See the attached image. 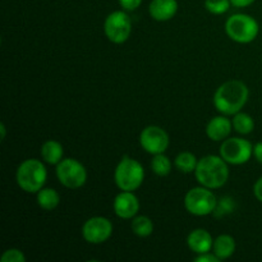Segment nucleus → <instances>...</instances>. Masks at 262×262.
<instances>
[{"label": "nucleus", "instance_id": "obj_3", "mask_svg": "<svg viewBox=\"0 0 262 262\" xmlns=\"http://www.w3.org/2000/svg\"><path fill=\"white\" fill-rule=\"evenodd\" d=\"M48 170L45 164L38 159H26L18 165L15 182L26 193H37L45 187Z\"/></svg>", "mask_w": 262, "mask_h": 262}, {"label": "nucleus", "instance_id": "obj_4", "mask_svg": "<svg viewBox=\"0 0 262 262\" xmlns=\"http://www.w3.org/2000/svg\"><path fill=\"white\" fill-rule=\"evenodd\" d=\"M145 181L142 164L136 159L125 155L120 159L114 170V182L120 191L135 192Z\"/></svg>", "mask_w": 262, "mask_h": 262}, {"label": "nucleus", "instance_id": "obj_27", "mask_svg": "<svg viewBox=\"0 0 262 262\" xmlns=\"http://www.w3.org/2000/svg\"><path fill=\"white\" fill-rule=\"evenodd\" d=\"M253 194H255L256 200L262 204V177H260L256 181V183L253 184Z\"/></svg>", "mask_w": 262, "mask_h": 262}, {"label": "nucleus", "instance_id": "obj_16", "mask_svg": "<svg viewBox=\"0 0 262 262\" xmlns=\"http://www.w3.org/2000/svg\"><path fill=\"white\" fill-rule=\"evenodd\" d=\"M41 158L49 165H58L64 156V148L59 141L48 140L41 145Z\"/></svg>", "mask_w": 262, "mask_h": 262}, {"label": "nucleus", "instance_id": "obj_21", "mask_svg": "<svg viewBox=\"0 0 262 262\" xmlns=\"http://www.w3.org/2000/svg\"><path fill=\"white\" fill-rule=\"evenodd\" d=\"M233 129L239 135H250L255 129V120L247 113L239 112L233 115Z\"/></svg>", "mask_w": 262, "mask_h": 262}, {"label": "nucleus", "instance_id": "obj_29", "mask_svg": "<svg viewBox=\"0 0 262 262\" xmlns=\"http://www.w3.org/2000/svg\"><path fill=\"white\" fill-rule=\"evenodd\" d=\"M253 156L258 163L262 164V142H257L253 145Z\"/></svg>", "mask_w": 262, "mask_h": 262}, {"label": "nucleus", "instance_id": "obj_14", "mask_svg": "<svg viewBox=\"0 0 262 262\" xmlns=\"http://www.w3.org/2000/svg\"><path fill=\"white\" fill-rule=\"evenodd\" d=\"M187 246L196 255L211 252L212 246H214V238L206 229L197 228V229L192 230L187 237Z\"/></svg>", "mask_w": 262, "mask_h": 262}, {"label": "nucleus", "instance_id": "obj_1", "mask_svg": "<svg viewBox=\"0 0 262 262\" xmlns=\"http://www.w3.org/2000/svg\"><path fill=\"white\" fill-rule=\"evenodd\" d=\"M250 99V90L243 81L230 79L216 89L214 94V106L220 114L230 117L242 112Z\"/></svg>", "mask_w": 262, "mask_h": 262}, {"label": "nucleus", "instance_id": "obj_6", "mask_svg": "<svg viewBox=\"0 0 262 262\" xmlns=\"http://www.w3.org/2000/svg\"><path fill=\"white\" fill-rule=\"evenodd\" d=\"M184 207L193 216H207L217 207V199L212 189L204 186L191 188L184 196Z\"/></svg>", "mask_w": 262, "mask_h": 262}, {"label": "nucleus", "instance_id": "obj_18", "mask_svg": "<svg viewBox=\"0 0 262 262\" xmlns=\"http://www.w3.org/2000/svg\"><path fill=\"white\" fill-rule=\"evenodd\" d=\"M36 201H37V205L45 211H53L60 204V194L56 189L54 188H45L43 187L42 189L36 193Z\"/></svg>", "mask_w": 262, "mask_h": 262}, {"label": "nucleus", "instance_id": "obj_25", "mask_svg": "<svg viewBox=\"0 0 262 262\" xmlns=\"http://www.w3.org/2000/svg\"><path fill=\"white\" fill-rule=\"evenodd\" d=\"M143 0H119V5L127 12H133L141 7Z\"/></svg>", "mask_w": 262, "mask_h": 262}, {"label": "nucleus", "instance_id": "obj_7", "mask_svg": "<svg viewBox=\"0 0 262 262\" xmlns=\"http://www.w3.org/2000/svg\"><path fill=\"white\" fill-rule=\"evenodd\" d=\"M56 178L59 183L69 189H78L83 187L87 182V170L83 164L77 159H63L56 165Z\"/></svg>", "mask_w": 262, "mask_h": 262}, {"label": "nucleus", "instance_id": "obj_30", "mask_svg": "<svg viewBox=\"0 0 262 262\" xmlns=\"http://www.w3.org/2000/svg\"><path fill=\"white\" fill-rule=\"evenodd\" d=\"M7 137V127L4 123H0V141H4Z\"/></svg>", "mask_w": 262, "mask_h": 262}, {"label": "nucleus", "instance_id": "obj_19", "mask_svg": "<svg viewBox=\"0 0 262 262\" xmlns=\"http://www.w3.org/2000/svg\"><path fill=\"white\" fill-rule=\"evenodd\" d=\"M130 229L137 237L147 238L154 233V222L146 215H137L130 222Z\"/></svg>", "mask_w": 262, "mask_h": 262}, {"label": "nucleus", "instance_id": "obj_23", "mask_svg": "<svg viewBox=\"0 0 262 262\" xmlns=\"http://www.w3.org/2000/svg\"><path fill=\"white\" fill-rule=\"evenodd\" d=\"M230 5V0H205V8L211 14H224L229 10Z\"/></svg>", "mask_w": 262, "mask_h": 262}, {"label": "nucleus", "instance_id": "obj_8", "mask_svg": "<svg viewBox=\"0 0 262 262\" xmlns=\"http://www.w3.org/2000/svg\"><path fill=\"white\" fill-rule=\"evenodd\" d=\"M104 33L113 43H124L132 33V20L127 10H114L104 20Z\"/></svg>", "mask_w": 262, "mask_h": 262}, {"label": "nucleus", "instance_id": "obj_11", "mask_svg": "<svg viewBox=\"0 0 262 262\" xmlns=\"http://www.w3.org/2000/svg\"><path fill=\"white\" fill-rule=\"evenodd\" d=\"M140 145L150 155L164 154L170 145L168 132L159 125H147L140 133Z\"/></svg>", "mask_w": 262, "mask_h": 262}, {"label": "nucleus", "instance_id": "obj_28", "mask_svg": "<svg viewBox=\"0 0 262 262\" xmlns=\"http://www.w3.org/2000/svg\"><path fill=\"white\" fill-rule=\"evenodd\" d=\"M256 0H230L233 7L235 8H246V7H250L255 3Z\"/></svg>", "mask_w": 262, "mask_h": 262}, {"label": "nucleus", "instance_id": "obj_12", "mask_svg": "<svg viewBox=\"0 0 262 262\" xmlns=\"http://www.w3.org/2000/svg\"><path fill=\"white\" fill-rule=\"evenodd\" d=\"M113 210L119 219L132 220L140 211V200L135 192L120 191L113 201Z\"/></svg>", "mask_w": 262, "mask_h": 262}, {"label": "nucleus", "instance_id": "obj_10", "mask_svg": "<svg viewBox=\"0 0 262 262\" xmlns=\"http://www.w3.org/2000/svg\"><path fill=\"white\" fill-rule=\"evenodd\" d=\"M113 223L105 216H92L82 225V237L90 245H101L113 235Z\"/></svg>", "mask_w": 262, "mask_h": 262}, {"label": "nucleus", "instance_id": "obj_26", "mask_svg": "<svg viewBox=\"0 0 262 262\" xmlns=\"http://www.w3.org/2000/svg\"><path fill=\"white\" fill-rule=\"evenodd\" d=\"M194 262H220L217 256L215 255L214 252H206V253H201V255H197L196 257L193 258Z\"/></svg>", "mask_w": 262, "mask_h": 262}, {"label": "nucleus", "instance_id": "obj_22", "mask_svg": "<svg viewBox=\"0 0 262 262\" xmlns=\"http://www.w3.org/2000/svg\"><path fill=\"white\" fill-rule=\"evenodd\" d=\"M171 169H173V163L169 159V156L165 155V152L154 155L152 160H151V170L156 176L168 177L171 173Z\"/></svg>", "mask_w": 262, "mask_h": 262}, {"label": "nucleus", "instance_id": "obj_2", "mask_svg": "<svg viewBox=\"0 0 262 262\" xmlns=\"http://www.w3.org/2000/svg\"><path fill=\"white\" fill-rule=\"evenodd\" d=\"M229 164L216 155H206L197 163L194 177L200 186L210 189H217L225 186L229 179Z\"/></svg>", "mask_w": 262, "mask_h": 262}, {"label": "nucleus", "instance_id": "obj_24", "mask_svg": "<svg viewBox=\"0 0 262 262\" xmlns=\"http://www.w3.org/2000/svg\"><path fill=\"white\" fill-rule=\"evenodd\" d=\"M26 255L23 251L18 250V248H8L3 252L0 261L2 262H26Z\"/></svg>", "mask_w": 262, "mask_h": 262}, {"label": "nucleus", "instance_id": "obj_13", "mask_svg": "<svg viewBox=\"0 0 262 262\" xmlns=\"http://www.w3.org/2000/svg\"><path fill=\"white\" fill-rule=\"evenodd\" d=\"M233 130L232 120L228 119V115H217L211 118L206 125V136L214 142H223L229 137L230 132Z\"/></svg>", "mask_w": 262, "mask_h": 262}, {"label": "nucleus", "instance_id": "obj_20", "mask_svg": "<svg viewBox=\"0 0 262 262\" xmlns=\"http://www.w3.org/2000/svg\"><path fill=\"white\" fill-rule=\"evenodd\" d=\"M197 163H199V159L196 158L194 154L189 152V151L179 152L178 155H177V158L174 159V166H176L181 173L184 174L194 173Z\"/></svg>", "mask_w": 262, "mask_h": 262}, {"label": "nucleus", "instance_id": "obj_9", "mask_svg": "<svg viewBox=\"0 0 262 262\" xmlns=\"http://www.w3.org/2000/svg\"><path fill=\"white\" fill-rule=\"evenodd\" d=\"M220 156L229 165H243L253 156V145L242 137H228L220 145Z\"/></svg>", "mask_w": 262, "mask_h": 262}, {"label": "nucleus", "instance_id": "obj_17", "mask_svg": "<svg viewBox=\"0 0 262 262\" xmlns=\"http://www.w3.org/2000/svg\"><path fill=\"white\" fill-rule=\"evenodd\" d=\"M237 248L235 239L230 234H220L214 239L212 252L217 256L220 261L232 257Z\"/></svg>", "mask_w": 262, "mask_h": 262}, {"label": "nucleus", "instance_id": "obj_5", "mask_svg": "<svg viewBox=\"0 0 262 262\" xmlns=\"http://www.w3.org/2000/svg\"><path fill=\"white\" fill-rule=\"evenodd\" d=\"M225 32L228 37L238 43H250L256 40L260 32L258 22L250 14L235 13L225 22Z\"/></svg>", "mask_w": 262, "mask_h": 262}, {"label": "nucleus", "instance_id": "obj_15", "mask_svg": "<svg viewBox=\"0 0 262 262\" xmlns=\"http://www.w3.org/2000/svg\"><path fill=\"white\" fill-rule=\"evenodd\" d=\"M178 12L177 0H151L148 5V13L152 19L158 22H166L174 18Z\"/></svg>", "mask_w": 262, "mask_h": 262}]
</instances>
